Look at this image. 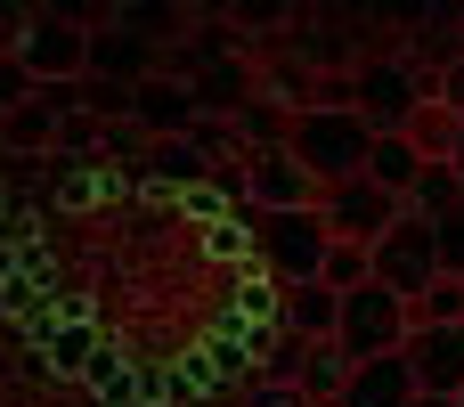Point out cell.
<instances>
[{
  "label": "cell",
  "mask_w": 464,
  "mask_h": 407,
  "mask_svg": "<svg viewBox=\"0 0 464 407\" xmlns=\"http://www.w3.org/2000/svg\"><path fill=\"white\" fill-rule=\"evenodd\" d=\"M285 155H294L318 188H343V179H367L375 131L351 114V98H334V106H302V114L285 122Z\"/></svg>",
  "instance_id": "cell-1"
},
{
  "label": "cell",
  "mask_w": 464,
  "mask_h": 407,
  "mask_svg": "<svg viewBox=\"0 0 464 407\" xmlns=\"http://www.w3.org/2000/svg\"><path fill=\"white\" fill-rule=\"evenodd\" d=\"M237 228L253 237V261L277 286H318L326 277V253H334L326 212H253V204H237Z\"/></svg>",
  "instance_id": "cell-2"
},
{
  "label": "cell",
  "mask_w": 464,
  "mask_h": 407,
  "mask_svg": "<svg viewBox=\"0 0 464 407\" xmlns=\"http://www.w3.org/2000/svg\"><path fill=\"white\" fill-rule=\"evenodd\" d=\"M408 334H416V310H408L392 286H359V294H343L334 351H343L351 367H367V359H400V351H408Z\"/></svg>",
  "instance_id": "cell-3"
},
{
  "label": "cell",
  "mask_w": 464,
  "mask_h": 407,
  "mask_svg": "<svg viewBox=\"0 0 464 407\" xmlns=\"http://www.w3.org/2000/svg\"><path fill=\"white\" fill-rule=\"evenodd\" d=\"M375 286H392L400 302H416V294L440 286V228H432L424 212H400V220L383 228V245H375Z\"/></svg>",
  "instance_id": "cell-4"
},
{
  "label": "cell",
  "mask_w": 464,
  "mask_h": 407,
  "mask_svg": "<svg viewBox=\"0 0 464 407\" xmlns=\"http://www.w3.org/2000/svg\"><path fill=\"white\" fill-rule=\"evenodd\" d=\"M432 98V82H416V65L408 57H383V65H367L359 82H351V114L375 131V139H400L408 122H416V106Z\"/></svg>",
  "instance_id": "cell-5"
},
{
  "label": "cell",
  "mask_w": 464,
  "mask_h": 407,
  "mask_svg": "<svg viewBox=\"0 0 464 407\" xmlns=\"http://www.w3.org/2000/svg\"><path fill=\"white\" fill-rule=\"evenodd\" d=\"M16 57H24V73H33L41 90L82 82V73H90V33H82L73 16H33V24L16 33Z\"/></svg>",
  "instance_id": "cell-6"
},
{
  "label": "cell",
  "mask_w": 464,
  "mask_h": 407,
  "mask_svg": "<svg viewBox=\"0 0 464 407\" xmlns=\"http://www.w3.org/2000/svg\"><path fill=\"white\" fill-rule=\"evenodd\" d=\"M318 212H326V228L343 237V245H383V228L408 212L400 196H383L375 179H343V188H326L318 196Z\"/></svg>",
  "instance_id": "cell-7"
},
{
  "label": "cell",
  "mask_w": 464,
  "mask_h": 407,
  "mask_svg": "<svg viewBox=\"0 0 464 407\" xmlns=\"http://www.w3.org/2000/svg\"><path fill=\"white\" fill-rule=\"evenodd\" d=\"M245 196H253V212H318V179L285 155V147H261L253 163H245Z\"/></svg>",
  "instance_id": "cell-8"
},
{
  "label": "cell",
  "mask_w": 464,
  "mask_h": 407,
  "mask_svg": "<svg viewBox=\"0 0 464 407\" xmlns=\"http://www.w3.org/2000/svg\"><path fill=\"white\" fill-rule=\"evenodd\" d=\"M408 367L424 400H464V326H416L408 334Z\"/></svg>",
  "instance_id": "cell-9"
},
{
  "label": "cell",
  "mask_w": 464,
  "mask_h": 407,
  "mask_svg": "<svg viewBox=\"0 0 464 407\" xmlns=\"http://www.w3.org/2000/svg\"><path fill=\"white\" fill-rule=\"evenodd\" d=\"M277 326H285L294 343H334L343 294H334V286H277Z\"/></svg>",
  "instance_id": "cell-10"
},
{
  "label": "cell",
  "mask_w": 464,
  "mask_h": 407,
  "mask_svg": "<svg viewBox=\"0 0 464 407\" xmlns=\"http://www.w3.org/2000/svg\"><path fill=\"white\" fill-rule=\"evenodd\" d=\"M416 367H408V351L400 359H367V367H351V383H343V407H416Z\"/></svg>",
  "instance_id": "cell-11"
},
{
  "label": "cell",
  "mask_w": 464,
  "mask_h": 407,
  "mask_svg": "<svg viewBox=\"0 0 464 407\" xmlns=\"http://www.w3.org/2000/svg\"><path fill=\"white\" fill-rule=\"evenodd\" d=\"M130 106L147 131H196V90H179V82H139Z\"/></svg>",
  "instance_id": "cell-12"
},
{
  "label": "cell",
  "mask_w": 464,
  "mask_h": 407,
  "mask_svg": "<svg viewBox=\"0 0 464 407\" xmlns=\"http://www.w3.org/2000/svg\"><path fill=\"white\" fill-rule=\"evenodd\" d=\"M367 179L383 188V196H416V179H424V155L408 147V139H375V155H367Z\"/></svg>",
  "instance_id": "cell-13"
},
{
  "label": "cell",
  "mask_w": 464,
  "mask_h": 407,
  "mask_svg": "<svg viewBox=\"0 0 464 407\" xmlns=\"http://www.w3.org/2000/svg\"><path fill=\"white\" fill-rule=\"evenodd\" d=\"M457 131H464L457 114H449L440 98H424V106H416V122H408L400 139H408V147H416L424 163H457Z\"/></svg>",
  "instance_id": "cell-14"
},
{
  "label": "cell",
  "mask_w": 464,
  "mask_h": 407,
  "mask_svg": "<svg viewBox=\"0 0 464 407\" xmlns=\"http://www.w3.org/2000/svg\"><path fill=\"white\" fill-rule=\"evenodd\" d=\"M408 212H424V220H449V212H464V171H457V163H424V179H416Z\"/></svg>",
  "instance_id": "cell-15"
},
{
  "label": "cell",
  "mask_w": 464,
  "mask_h": 407,
  "mask_svg": "<svg viewBox=\"0 0 464 407\" xmlns=\"http://www.w3.org/2000/svg\"><path fill=\"white\" fill-rule=\"evenodd\" d=\"M49 98H57V90H41L33 106H16V114H0V139H8V147H24V155H33V147H49V139L65 131V114H49Z\"/></svg>",
  "instance_id": "cell-16"
},
{
  "label": "cell",
  "mask_w": 464,
  "mask_h": 407,
  "mask_svg": "<svg viewBox=\"0 0 464 407\" xmlns=\"http://www.w3.org/2000/svg\"><path fill=\"white\" fill-rule=\"evenodd\" d=\"M343 383H351V359H343L334 343H318V351L302 359V383H294V392H302V400H343Z\"/></svg>",
  "instance_id": "cell-17"
},
{
  "label": "cell",
  "mask_w": 464,
  "mask_h": 407,
  "mask_svg": "<svg viewBox=\"0 0 464 407\" xmlns=\"http://www.w3.org/2000/svg\"><path fill=\"white\" fill-rule=\"evenodd\" d=\"M318 286H334V294L375 286V245H343V237H334V253H326V277H318Z\"/></svg>",
  "instance_id": "cell-18"
},
{
  "label": "cell",
  "mask_w": 464,
  "mask_h": 407,
  "mask_svg": "<svg viewBox=\"0 0 464 407\" xmlns=\"http://www.w3.org/2000/svg\"><path fill=\"white\" fill-rule=\"evenodd\" d=\"M408 310H416V326H464V277H440V286L416 294Z\"/></svg>",
  "instance_id": "cell-19"
},
{
  "label": "cell",
  "mask_w": 464,
  "mask_h": 407,
  "mask_svg": "<svg viewBox=\"0 0 464 407\" xmlns=\"http://www.w3.org/2000/svg\"><path fill=\"white\" fill-rule=\"evenodd\" d=\"M90 73H130V41L122 33H90Z\"/></svg>",
  "instance_id": "cell-20"
},
{
  "label": "cell",
  "mask_w": 464,
  "mask_h": 407,
  "mask_svg": "<svg viewBox=\"0 0 464 407\" xmlns=\"http://www.w3.org/2000/svg\"><path fill=\"white\" fill-rule=\"evenodd\" d=\"M432 228H440V277H464V212L432 220Z\"/></svg>",
  "instance_id": "cell-21"
},
{
  "label": "cell",
  "mask_w": 464,
  "mask_h": 407,
  "mask_svg": "<svg viewBox=\"0 0 464 407\" xmlns=\"http://www.w3.org/2000/svg\"><path fill=\"white\" fill-rule=\"evenodd\" d=\"M24 90H33V73H24V57H0V114H16V106H33Z\"/></svg>",
  "instance_id": "cell-22"
},
{
  "label": "cell",
  "mask_w": 464,
  "mask_h": 407,
  "mask_svg": "<svg viewBox=\"0 0 464 407\" xmlns=\"http://www.w3.org/2000/svg\"><path fill=\"white\" fill-rule=\"evenodd\" d=\"M432 98H440V106H449V114L464 122V49L449 57V65H440V82H432Z\"/></svg>",
  "instance_id": "cell-23"
},
{
  "label": "cell",
  "mask_w": 464,
  "mask_h": 407,
  "mask_svg": "<svg viewBox=\"0 0 464 407\" xmlns=\"http://www.w3.org/2000/svg\"><path fill=\"white\" fill-rule=\"evenodd\" d=\"M245 407H310V400H302L294 383H253V400H245Z\"/></svg>",
  "instance_id": "cell-24"
},
{
  "label": "cell",
  "mask_w": 464,
  "mask_h": 407,
  "mask_svg": "<svg viewBox=\"0 0 464 407\" xmlns=\"http://www.w3.org/2000/svg\"><path fill=\"white\" fill-rule=\"evenodd\" d=\"M57 139H65V147H98V122H90V114H65V131H57Z\"/></svg>",
  "instance_id": "cell-25"
},
{
  "label": "cell",
  "mask_w": 464,
  "mask_h": 407,
  "mask_svg": "<svg viewBox=\"0 0 464 407\" xmlns=\"http://www.w3.org/2000/svg\"><path fill=\"white\" fill-rule=\"evenodd\" d=\"M416 407H464V400H416Z\"/></svg>",
  "instance_id": "cell-26"
},
{
  "label": "cell",
  "mask_w": 464,
  "mask_h": 407,
  "mask_svg": "<svg viewBox=\"0 0 464 407\" xmlns=\"http://www.w3.org/2000/svg\"><path fill=\"white\" fill-rule=\"evenodd\" d=\"M457 171H464V131H457Z\"/></svg>",
  "instance_id": "cell-27"
},
{
  "label": "cell",
  "mask_w": 464,
  "mask_h": 407,
  "mask_svg": "<svg viewBox=\"0 0 464 407\" xmlns=\"http://www.w3.org/2000/svg\"><path fill=\"white\" fill-rule=\"evenodd\" d=\"M310 407H343V400H310Z\"/></svg>",
  "instance_id": "cell-28"
}]
</instances>
